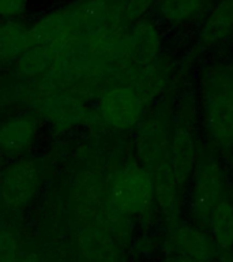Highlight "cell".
Segmentation results:
<instances>
[{
  "label": "cell",
  "mask_w": 233,
  "mask_h": 262,
  "mask_svg": "<svg viewBox=\"0 0 233 262\" xmlns=\"http://www.w3.org/2000/svg\"><path fill=\"white\" fill-rule=\"evenodd\" d=\"M200 101L210 141L220 149L233 147V70L214 66L203 78Z\"/></svg>",
  "instance_id": "cell-1"
},
{
  "label": "cell",
  "mask_w": 233,
  "mask_h": 262,
  "mask_svg": "<svg viewBox=\"0 0 233 262\" xmlns=\"http://www.w3.org/2000/svg\"><path fill=\"white\" fill-rule=\"evenodd\" d=\"M190 186V212L192 223L206 231L213 210L218 206L229 191V183L222 164L212 150L199 149L198 159L191 175Z\"/></svg>",
  "instance_id": "cell-2"
},
{
  "label": "cell",
  "mask_w": 233,
  "mask_h": 262,
  "mask_svg": "<svg viewBox=\"0 0 233 262\" xmlns=\"http://www.w3.org/2000/svg\"><path fill=\"white\" fill-rule=\"evenodd\" d=\"M114 208L127 216H141L154 204V184L151 173L142 164H127L114 175L110 186Z\"/></svg>",
  "instance_id": "cell-3"
},
{
  "label": "cell",
  "mask_w": 233,
  "mask_h": 262,
  "mask_svg": "<svg viewBox=\"0 0 233 262\" xmlns=\"http://www.w3.org/2000/svg\"><path fill=\"white\" fill-rule=\"evenodd\" d=\"M44 178V168L37 160H16L0 173V204L10 212H19L36 196Z\"/></svg>",
  "instance_id": "cell-4"
},
{
  "label": "cell",
  "mask_w": 233,
  "mask_h": 262,
  "mask_svg": "<svg viewBox=\"0 0 233 262\" xmlns=\"http://www.w3.org/2000/svg\"><path fill=\"white\" fill-rule=\"evenodd\" d=\"M168 255H177L192 262H217L220 251L204 229L187 223L169 225L165 241Z\"/></svg>",
  "instance_id": "cell-5"
},
{
  "label": "cell",
  "mask_w": 233,
  "mask_h": 262,
  "mask_svg": "<svg viewBox=\"0 0 233 262\" xmlns=\"http://www.w3.org/2000/svg\"><path fill=\"white\" fill-rule=\"evenodd\" d=\"M145 100L132 86H116L102 94L98 111L102 120L116 130H130L141 123Z\"/></svg>",
  "instance_id": "cell-6"
},
{
  "label": "cell",
  "mask_w": 233,
  "mask_h": 262,
  "mask_svg": "<svg viewBox=\"0 0 233 262\" xmlns=\"http://www.w3.org/2000/svg\"><path fill=\"white\" fill-rule=\"evenodd\" d=\"M169 138L171 126L161 114L150 115L141 123L136 146L141 163L149 172L168 160Z\"/></svg>",
  "instance_id": "cell-7"
},
{
  "label": "cell",
  "mask_w": 233,
  "mask_h": 262,
  "mask_svg": "<svg viewBox=\"0 0 233 262\" xmlns=\"http://www.w3.org/2000/svg\"><path fill=\"white\" fill-rule=\"evenodd\" d=\"M198 153L199 147L196 143L195 133L191 127V123H187L185 120H176L175 124L171 127L168 160L183 190L190 183Z\"/></svg>",
  "instance_id": "cell-8"
},
{
  "label": "cell",
  "mask_w": 233,
  "mask_h": 262,
  "mask_svg": "<svg viewBox=\"0 0 233 262\" xmlns=\"http://www.w3.org/2000/svg\"><path fill=\"white\" fill-rule=\"evenodd\" d=\"M154 184V198L169 225L179 221L183 187L180 186L169 160L159 163L150 171Z\"/></svg>",
  "instance_id": "cell-9"
},
{
  "label": "cell",
  "mask_w": 233,
  "mask_h": 262,
  "mask_svg": "<svg viewBox=\"0 0 233 262\" xmlns=\"http://www.w3.org/2000/svg\"><path fill=\"white\" fill-rule=\"evenodd\" d=\"M38 133V119L33 114L16 115L0 123V153L19 157L33 146Z\"/></svg>",
  "instance_id": "cell-10"
},
{
  "label": "cell",
  "mask_w": 233,
  "mask_h": 262,
  "mask_svg": "<svg viewBox=\"0 0 233 262\" xmlns=\"http://www.w3.org/2000/svg\"><path fill=\"white\" fill-rule=\"evenodd\" d=\"M233 37V0H214L210 11L202 20L199 44L214 48Z\"/></svg>",
  "instance_id": "cell-11"
},
{
  "label": "cell",
  "mask_w": 233,
  "mask_h": 262,
  "mask_svg": "<svg viewBox=\"0 0 233 262\" xmlns=\"http://www.w3.org/2000/svg\"><path fill=\"white\" fill-rule=\"evenodd\" d=\"M214 0H158L154 8L162 22L173 28L202 24Z\"/></svg>",
  "instance_id": "cell-12"
},
{
  "label": "cell",
  "mask_w": 233,
  "mask_h": 262,
  "mask_svg": "<svg viewBox=\"0 0 233 262\" xmlns=\"http://www.w3.org/2000/svg\"><path fill=\"white\" fill-rule=\"evenodd\" d=\"M161 48V34L157 25L145 18L135 22L127 37V49L131 59L139 66H150Z\"/></svg>",
  "instance_id": "cell-13"
},
{
  "label": "cell",
  "mask_w": 233,
  "mask_h": 262,
  "mask_svg": "<svg viewBox=\"0 0 233 262\" xmlns=\"http://www.w3.org/2000/svg\"><path fill=\"white\" fill-rule=\"evenodd\" d=\"M32 48L29 26L18 20H0V64H12Z\"/></svg>",
  "instance_id": "cell-14"
},
{
  "label": "cell",
  "mask_w": 233,
  "mask_h": 262,
  "mask_svg": "<svg viewBox=\"0 0 233 262\" xmlns=\"http://www.w3.org/2000/svg\"><path fill=\"white\" fill-rule=\"evenodd\" d=\"M206 232L220 253L233 251V194H229L213 210Z\"/></svg>",
  "instance_id": "cell-15"
},
{
  "label": "cell",
  "mask_w": 233,
  "mask_h": 262,
  "mask_svg": "<svg viewBox=\"0 0 233 262\" xmlns=\"http://www.w3.org/2000/svg\"><path fill=\"white\" fill-rule=\"evenodd\" d=\"M57 49L49 45H36L28 49L22 56L15 61L18 70L25 75H36L44 73L49 66L55 61Z\"/></svg>",
  "instance_id": "cell-16"
},
{
  "label": "cell",
  "mask_w": 233,
  "mask_h": 262,
  "mask_svg": "<svg viewBox=\"0 0 233 262\" xmlns=\"http://www.w3.org/2000/svg\"><path fill=\"white\" fill-rule=\"evenodd\" d=\"M22 245L12 229L0 228V262H19Z\"/></svg>",
  "instance_id": "cell-17"
},
{
  "label": "cell",
  "mask_w": 233,
  "mask_h": 262,
  "mask_svg": "<svg viewBox=\"0 0 233 262\" xmlns=\"http://www.w3.org/2000/svg\"><path fill=\"white\" fill-rule=\"evenodd\" d=\"M28 6L29 0H0V20H18Z\"/></svg>",
  "instance_id": "cell-18"
},
{
  "label": "cell",
  "mask_w": 233,
  "mask_h": 262,
  "mask_svg": "<svg viewBox=\"0 0 233 262\" xmlns=\"http://www.w3.org/2000/svg\"><path fill=\"white\" fill-rule=\"evenodd\" d=\"M158 0H126L124 19L126 22H136L142 19L151 7H154Z\"/></svg>",
  "instance_id": "cell-19"
},
{
  "label": "cell",
  "mask_w": 233,
  "mask_h": 262,
  "mask_svg": "<svg viewBox=\"0 0 233 262\" xmlns=\"http://www.w3.org/2000/svg\"><path fill=\"white\" fill-rule=\"evenodd\" d=\"M44 262H74V258L71 251L63 249L60 246H55L48 251H45Z\"/></svg>",
  "instance_id": "cell-20"
},
{
  "label": "cell",
  "mask_w": 233,
  "mask_h": 262,
  "mask_svg": "<svg viewBox=\"0 0 233 262\" xmlns=\"http://www.w3.org/2000/svg\"><path fill=\"white\" fill-rule=\"evenodd\" d=\"M45 251L38 245L22 247L19 262H44Z\"/></svg>",
  "instance_id": "cell-21"
},
{
  "label": "cell",
  "mask_w": 233,
  "mask_h": 262,
  "mask_svg": "<svg viewBox=\"0 0 233 262\" xmlns=\"http://www.w3.org/2000/svg\"><path fill=\"white\" fill-rule=\"evenodd\" d=\"M161 262H192L190 259H185L183 257H177V255H167Z\"/></svg>",
  "instance_id": "cell-22"
}]
</instances>
